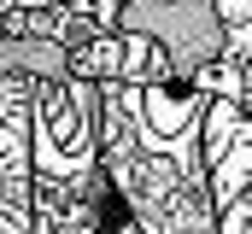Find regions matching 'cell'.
Listing matches in <instances>:
<instances>
[{
	"instance_id": "cell-1",
	"label": "cell",
	"mask_w": 252,
	"mask_h": 234,
	"mask_svg": "<svg viewBox=\"0 0 252 234\" xmlns=\"http://www.w3.org/2000/svg\"><path fill=\"white\" fill-rule=\"evenodd\" d=\"M211 70H158L147 82H100V152L124 217L141 234H217V187L205 164Z\"/></svg>"
},
{
	"instance_id": "cell-2",
	"label": "cell",
	"mask_w": 252,
	"mask_h": 234,
	"mask_svg": "<svg viewBox=\"0 0 252 234\" xmlns=\"http://www.w3.org/2000/svg\"><path fill=\"white\" fill-rule=\"evenodd\" d=\"M30 152L41 181H94L106 176L100 152V82L59 70L30 94Z\"/></svg>"
},
{
	"instance_id": "cell-3",
	"label": "cell",
	"mask_w": 252,
	"mask_h": 234,
	"mask_svg": "<svg viewBox=\"0 0 252 234\" xmlns=\"http://www.w3.org/2000/svg\"><path fill=\"white\" fill-rule=\"evenodd\" d=\"M118 29L158 41L176 70H211L229 53V29L217 18V0H124Z\"/></svg>"
},
{
	"instance_id": "cell-4",
	"label": "cell",
	"mask_w": 252,
	"mask_h": 234,
	"mask_svg": "<svg viewBox=\"0 0 252 234\" xmlns=\"http://www.w3.org/2000/svg\"><path fill=\"white\" fill-rule=\"evenodd\" d=\"M30 94H35V82L0 76V234H41V229H35Z\"/></svg>"
},
{
	"instance_id": "cell-5",
	"label": "cell",
	"mask_w": 252,
	"mask_h": 234,
	"mask_svg": "<svg viewBox=\"0 0 252 234\" xmlns=\"http://www.w3.org/2000/svg\"><path fill=\"white\" fill-rule=\"evenodd\" d=\"M70 70V47L47 41V35H0V76L12 82H47Z\"/></svg>"
},
{
	"instance_id": "cell-6",
	"label": "cell",
	"mask_w": 252,
	"mask_h": 234,
	"mask_svg": "<svg viewBox=\"0 0 252 234\" xmlns=\"http://www.w3.org/2000/svg\"><path fill=\"white\" fill-rule=\"evenodd\" d=\"M217 234H252V187L241 193V199L223 205V229H217Z\"/></svg>"
},
{
	"instance_id": "cell-7",
	"label": "cell",
	"mask_w": 252,
	"mask_h": 234,
	"mask_svg": "<svg viewBox=\"0 0 252 234\" xmlns=\"http://www.w3.org/2000/svg\"><path fill=\"white\" fill-rule=\"evenodd\" d=\"M106 234H141V229H135V223H129V217H124V205H118V211H112V217H106Z\"/></svg>"
}]
</instances>
